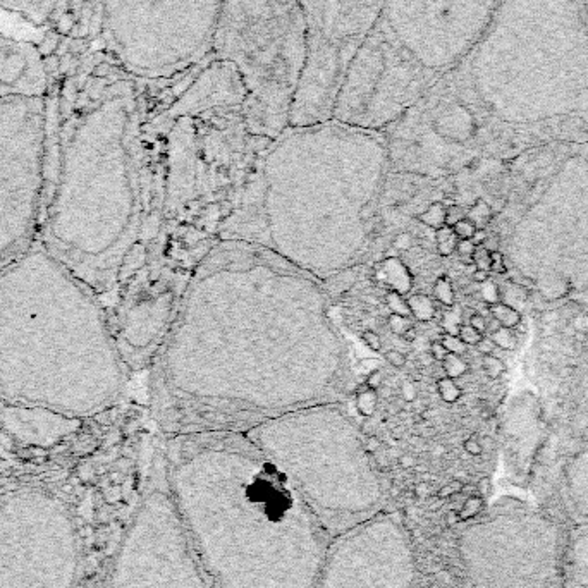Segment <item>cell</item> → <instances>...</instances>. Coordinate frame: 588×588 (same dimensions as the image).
Masks as SVG:
<instances>
[{
  "instance_id": "cell-1",
  "label": "cell",
  "mask_w": 588,
  "mask_h": 588,
  "mask_svg": "<svg viewBox=\"0 0 588 588\" xmlns=\"http://www.w3.org/2000/svg\"><path fill=\"white\" fill-rule=\"evenodd\" d=\"M320 279L265 246L221 240L188 282L164 349L176 399L265 420L344 401L351 363Z\"/></svg>"
},
{
  "instance_id": "cell-2",
  "label": "cell",
  "mask_w": 588,
  "mask_h": 588,
  "mask_svg": "<svg viewBox=\"0 0 588 588\" xmlns=\"http://www.w3.org/2000/svg\"><path fill=\"white\" fill-rule=\"evenodd\" d=\"M45 60L52 84L38 243L102 298L140 236L150 83L95 55Z\"/></svg>"
},
{
  "instance_id": "cell-3",
  "label": "cell",
  "mask_w": 588,
  "mask_h": 588,
  "mask_svg": "<svg viewBox=\"0 0 588 588\" xmlns=\"http://www.w3.org/2000/svg\"><path fill=\"white\" fill-rule=\"evenodd\" d=\"M164 463L212 588H315L332 537L246 432L184 433Z\"/></svg>"
},
{
  "instance_id": "cell-4",
  "label": "cell",
  "mask_w": 588,
  "mask_h": 588,
  "mask_svg": "<svg viewBox=\"0 0 588 588\" xmlns=\"http://www.w3.org/2000/svg\"><path fill=\"white\" fill-rule=\"evenodd\" d=\"M253 169L233 214H253V224L229 240L265 246L320 280L365 255L392 169L386 131L336 119L289 126Z\"/></svg>"
},
{
  "instance_id": "cell-5",
  "label": "cell",
  "mask_w": 588,
  "mask_h": 588,
  "mask_svg": "<svg viewBox=\"0 0 588 588\" xmlns=\"http://www.w3.org/2000/svg\"><path fill=\"white\" fill-rule=\"evenodd\" d=\"M126 372L98 298L40 243L0 268V401L69 417L109 410Z\"/></svg>"
},
{
  "instance_id": "cell-6",
  "label": "cell",
  "mask_w": 588,
  "mask_h": 588,
  "mask_svg": "<svg viewBox=\"0 0 588 588\" xmlns=\"http://www.w3.org/2000/svg\"><path fill=\"white\" fill-rule=\"evenodd\" d=\"M442 81L473 114L483 140L514 107L588 105V0H502L473 50Z\"/></svg>"
},
{
  "instance_id": "cell-7",
  "label": "cell",
  "mask_w": 588,
  "mask_h": 588,
  "mask_svg": "<svg viewBox=\"0 0 588 588\" xmlns=\"http://www.w3.org/2000/svg\"><path fill=\"white\" fill-rule=\"evenodd\" d=\"M502 0H386L353 57L332 119L384 131L464 60Z\"/></svg>"
},
{
  "instance_id": "cell-8",
  "label": "cell",
  "mask_w": 588,
  "mask_h": 588,
  "mask_svg": "<svg viewBox=\"0 0 588 588\" xmlns=\"http://www.w3.org/2000/svg\"><path fill=\"white\" fill-rule=\"evenodd\" d=\"M222 2L59 0L40 47L95 55L140 81H169L212 55Z\"/></svg>"
},
{
  "instance_id": "cell-9",
  "label": "cell",
  "mask_w": 588,
  "mask_h": 588,
  "mask_svg": "<svg viewBox=\"0 0 588 588\" xmlns=\"http://www.w3.org/2000/svg\"><path fill=\"white\" fill-rule=\"evenodd\" d=\"M337 405L279 414L246 432L332 539L386 504V487L372 452Z\"/></svg>"
},
{
  "instance_id": "cell-10",
  "label": "cell",
  "mask_w": 588,
  "mask_h": 588,
  "mask_svg": "<svg viewBox=\"0 0 588 588\" xmlns=\"http://www.w3.org/2000/svg\"><path fill=\"white\" fill-rule=\"evenodd\" d=\"M212 57L240 74L249 133L275 140L289 128L308 63V25L299 0H224Z\"/></svg>"
},
{
  "instance_id": "cell-11",
  "label": "cell",
  "mask_w": 588,
  "mask_h": 588,
  "mask_svg": "<svg viewBox=\"0 0 588 588\" xmlns=\"http://www.w3.org/2000/svg\"><path fill=\"white\" fill-rule=\"evenodd\" d=\"M568 535L545 511L502 499L463 526L457 556L470 588H564Z\"/></svg>"
},
{
  "instance_id": "cell-12",
  "label": "cell",
  "mask_w": 588,
  "mask_h": 588,
  "mask_svg": "<svg viewBox=\"0 0 588 588\" xmlns=\"http://www.w3.org/2000/svg\"><path fill=\"white\" fill-rule=\"evenodd\" d=\"M47 134V97L0 98V268L38 241Z\"/></svg>"
},
{
  "instance_id": "cell-13",
  "label": "cell",
  "mask_w": 588,
  "mask_h": 588,
  "mask_svg": "<svg viewBox=\"0 0 588 588\" xmlns=\"http://www.w3.org/2000/svg\"><path fill=\"white\" fill-rule=\"evenodd\" d=\"M78 557L64 501L41 490L0 499V588H74Z\"/></svg>"
},
{
  "instance_id": "cell-14",
  "label": "cell",
  "mask_w": 588,
  "mask_h": 588,
  "mask_svg": "<svg viewBox=\"0 0 588 588\" xmlns=\"http://www.w3.org/2000/svg\"><path fill=\"white\" fill-rule=\"evenodd\" d=\"M107 588H212L157 464L115 551Z\"/></svg>"
},
{
  "instance_id": "cell-15",
  "label": "cell",
  "mask_w": 588,
  "mask_h": 588,
  "mask_svg": "<svg viewBox=\"0 0 588 588\" xmlns=\"http://www.w3.org/2000/svg\"><path fill=\"white\" fill-rule=\"evenodd\" d=\"M308 25V63L289 126L332 119L337 93L353 57L386 0H299Z\"/></svg>"
},
{
  "instance_id": "cell-16",
  "label": "cell",
  "mask_w": 588,
  "mask_h": 588,
  "mask_svg": "<svg viewBox=\"0 0 588 588\" xmlns=\"http://www.w3.org/2000/svg\"><path fill=\"white\" fill-rule=\"evenodd\" d=\"M417 557L406 525L380 511L330 540L315 588H414Z\"/></svg>"
},
{
  "instance_id": "cell-17",
  "label": "cell",
  "mask_w": 588,
  "mask_h": 588,
  "mask_svg": "<svg viewBox=\"0 0 588 588\" xmlns=\"http://www.w3.org/2000/svg\"><path fill=\"white\" fill-rule=\"evenodd\" d=\"M50 84L40 44L0 30V98H45Z\"/></svg>"
},
{
  "instance_id": "cell-18",
  "label": "cell",
  "mask_w": 588,
  "mask_h": 588,
  "mask_svg": "<svg viewBox=\"0 0 588 588\" xmlns=\"http://www.w3.org/2000/svg\"><path fill=\"white\" fill-rule=\"evenodd\" d=\"M564 588H588V523L575 526L568 535Z\"/></svg>"
},
{
  "instance_id": "cell-19",
  "label": "cell",
  "mask_w": 588,
  "mask_h": 588,
  "mask_svg": "<svg viewBox=\"0 0 588 588\" xmlns=\"http://www.w3.org/2000/svg\"><path fill=\"white\" fill-rule=\"evenodd\" d=\"M59 0H0V9L45 30Z\"/></svg>"
},
{
  "instance_id": "cell-20",
  "label": "cell",
  "mask_w": 588,
  "mask_h": 588,
  "mask_svg": "<svg viewBox=\"0 0 588 588\" xmlns=\"http://www.w3.org/2000/svg\"><path fill=\"white\" fill-rule=\"evenodd\" d=\"M382 277L394 293L405 296L413 289V275L399 256H389L382 261Z\"/></svg>"
},
{
  "instance_id": "cell-21",
  "label": "cell",
  "mask_w": 588,
  "mask_h": 588,
  "mask_svg": "<svg viewBox=\"0 0 588 588\" xmlns=\"http://www.w3.org/2000/svg\"><path fill=\"white\" fill-rule=\"evenodd\" d=\"M489 313L494 320L499 322V325L506 327V329H516L521 324L520 310L502 301L489 305Z\"/></svg>"
},
{
  "instance_id": "cell-22",
  "label": "cell",
  "mask_w": 588,
  "mask_h": 588,
  "mask_svg": "<svg viewBox=\"0 0 588 588\" xmlns=\"http://www.w3.org/2000/svg\"><path fill=\"white\" fill-rule=\"evenodd\" d=\"M406 299H408L411 317L417 318L418 322H430L433 317H436V305H433L430 296L411 294Z\"/></svg>"
},
{
  "instance_id": "cell-23",
  "label": "cell",
  "mask_w": 588,
  "mask_h": 588,
  "mask_svg": "<svg viewBox=\"0 0 588 588\" xmlns=\"http://www.w3.org/2000/svg\"><path fill=\"white\" fill-rule=\"evenodd\" d=\"M355 406L361 417H365V418L374 417L377 406H379V391H374V389H370V387L365 386L363 389H360L358 392H356Z\"/></svg>"
},
{
  "instance_id": "cell-24",
  "label": "cell",
  "mask_w": 588,
  "mask_h": 588,
  "mask_svg": "<svg viewBox=\"0 0 588 588\" xmlns=\"http://www.w3.org/2000/svg\"><path fill=\"white\" fill-rule=\"evenodd\" d=\"M418 221L425 226V228H430L433 230L444 228L445 226V207L442 202H433L430 203L429 207L418 215Z\"/></svg>"
},
{
  "instance_id": "cell-25",
  "label": "cell",
  "mask_w": 588,
  "mask_h": 588,
  "mask_svg": "<svg viewBox=\"0 0 588 588\" xmlns=\"http://www.w3.org/2000/svg\"><path fill=\"white\" fill-rule=\"evenodd\" d=\"M466 217L473 222L476 229H485L492 221V217H494V212H492L490 205L485 200L478 198L473 205L470 207V210L466 212Z\"/></svg>"
},
{
  "instance_id": "cell-26",
  "label": "cell",
  "mask_w": 588,
  "mask_h": 588,
  "mask_svg": "<svg viewBox=\"0 0 588 588\" xmlns=\"http://www.w3.org/2000/svg\"><path fill=\"white\" fill-rule=\"evenodd\" d=\"M436 241H437V253L440 256H451L456 251L457 236L452 228L444 226V228L436 230Z\"/></svg>"
},
{
  "instance_id": "cell-27",
  "label": "cell",
  "mask_w": 588,
  "mask_h": 588,
  "mask_svg": "<svg viewBox=\"0 0 588 588\" xmlns=\"http://www.w3.org/2000/svg\"><path fill=\"white\" fill-rule=\"evenodd\" d=\"M437 392H439L442 401L449 403V405H455L456 401H459L461 396H463V391L457 386L456 380L445 375L437 380Z\"/></svg>"
},
{
  "instance_id": "cell-28",
  "label": "cell",
  "mask_w": 588,
  "mask_h": 588,
  "mask_svg": "<svg viewBox=\"0 0 588 588\" xmlns=\"http://www.w3.org/2000/svg\"><path fill=\"white\" fill-rule=\"evenodd\" d=\"M442 370H444L445 377H451V379H459L468 372V363L461 358L459 355H452L449 353L445 356V360L442 361Z\"/></svg>"
},
{
  "instance_id": "cell-29",
  "label": "cell",
  "mask_w": 588,
  "mask_h": 588,
  "mask_svg": "<svg viewBox=\"0 0 588 588\" xmlns=\"http://www.w3.org/2000/svg\"><path fill=\"white\" fill-rule=\"evenodd\" d=\"M433 296H436L437 301L447 306V308L455 306V289H452L451 280L447 277H439L436 280V284H433Z\"/></svg>"
},
{
  "instance_id": "cell-30",
  "label": "cell",
  "mask_w": 588,
  "mask_h": 588,
  "mask_svg": "<svg viewBox=\"0 0 588 588\" xmlns=\"http://www.w3.org/2000/svg\"><path fill=\"white\" fill-rule=\"evenodd\" d=\"M490 339L499 349H504V351H514L518 346L516 334L513 332V329H506V327H499L497 330L490 332Z\"/></svg>"
},
{
  "instance_id": "cell-31",
  "label": "cell",
  "mask_w": 588,
  "mask_h": 588,
  "mask_svg": "<svg viewBox=\"0 0 588 588\" xmlns=\"http://www.w3.org/2000/svg\"><path fill=\"white\" fill-rule=\"evenodd\" d=\"M482 368H483V372H485V375L492 380L501 379V377L504 375V372H506L504 361H502L501 358H497V356H494V355H483Z\"/></svg>"
},
{
  "instance_id": "cell-32",
  "label": "cell",
  "mask_w": 588,
  "mask_h": 588,
  "mask_svg": "<svg viewBox=\"0 0 588 588\" xmlns=\"http://www.w3.org/2000/svg\"><path fill=\"white\" fill-rule=\"evenodd\" d=\"M386 301H387V306H389L391 313L403 315V317H411V310H410V306H408V299H406L403 294L394 293V291H389V294H387Z\"/></svg>"
},
{
  "instance_id": "cell-33",
  "label": "cell",
  "mask_w": 588,
  "mask_h": 588,
  "mask_svg": "<svg viewBox=\"0 0 588 588\" xmlns=\"http://www.w3.org/2000/svg\"><path fill=\"white\" fill-rule=\"evenodd\" d=\"M387 324H389L391 332H394L396 336H405L410 329H413V324L410 322V317H403V315H396V313L389 315Z\"/></svg>"
},
{
  "instance_id": "cell-34",
  "label": "cell",
  "mask_w": 588,
  "mask_h": 588,
  "mask_svg": "<svg viewBox=\"0 0 588 588\" xmlns=\"http://www.w3.org/2000/svg\"><path fill=\"white\" fill-rule=\"evenodd\" d=\"M480 294H482L483 301L489 303V305H494V303L501 301V291H499V286L492 280H485L483 284H480Z\"/></svg>"
},
{
  "instance_id": "cell-35",
  "label": "cell",
  "mask_w": 588,
  "mask_h": 588,
  "mask_svg": "<svg viewBox=\"0 0 588 588\" xmlns=\"http://www.w3.org/2000/svg\"><path fill=\"white\" fill-rule=\"evenodd\" d=\"M457 337L463 341L466 346H476L482 341L483 334L478 332V330L473 329L470 324H461L459 332H457Z\"/></svg>"
},
{
  "instance_id": "cell-36",
  "label": "cell",
  "mask_w": 588,
  "mask_h": 588,
  "mask_svg": "<svg viewBox=\"0 0 588 588\" xmlns=\"http://www.w3.org/2000/svg\"><path fill=\"white\" fill-rule=\"evenodd\" d=\"M471 261L476 270L490 272V251L483 246H476L475 253L471 255Z\"/></svg>"
},
{
  "instance_id": "cell-37",
  "label": "cell",
  "mask_w": 588,
  "mask_h": 588,
  "mask_svg": "<svg viewBox=\"0 0 588 588\" xmlns=\"http://www.w3.org/2000/svg\"><path fill=\"white\" fill-rule=\"evenodd\" d=\"M452 230H455L457 240H471L473 234L476 233V226L470 221V218L464 217L463 221H459L457 224L452 226Z\"/></svg>"
},
{
  "instance_id": "cell-38",
  "label": "cell",
  "mask_w": 588,
  "mask_h": 588,
  "mask_svg": "<svg viewBox=\"0 0 588 588\" xmlns=\"http://www.w3.org/2000/svg\"><path fill=\"white\" fill-rule=\"evenodd\" d=\"M442 344L445 346V349H447L449 353H452V355H459V356H463L468 348V346L464 344L459 337L449 336V334H445V336L442 337Z\"/></svg>"
},
{
  "instance_id": "cell-39",
  "label": "cell",
  "mask_w": 588,
  "mask_h": 588,
  "mask_svg": "<svg viewBox=\"0 0 588 588\" xmlns=\"http://www.w3.org/2000/svg\"><path fill=\"white\" fill-rule=\"evenodd\" d=\"M361 339H363L365 346H367L370 351H374V353L382 351V339H380V336L377 334V330L365 329L363 334H361Z\"/></svg>"
},
{
  "instance_id": "cell-40",
  "label": "cell",
  "mask_w": 588,
  "mask_h": 588,
  "mask_svg": "<svg viewBox=\"0 0 588 588\" xmlns=\"http://www.w3.org/2000/svg\"><path fill=\"white\" fill-rule=\"evenodd\" d=\"M466 217V210L459 205H449L445 207V226L452 228L459 221Z\"/></svg>"
},
{
  "instance_id": "cell-41",
  "label": "cell",
  "mask_w": 588,
  "mask_h": 588,
  "mask_svg": "<svg viewBox=\"0 0 588 588\" xmlns=\"http://www.w3.org/2000/svg\"><path fill=\"white\" fill-rule=\"evenodd\" d=\"M490 272H494V274L497 275H502L507 272L504 255H502L499 249L497 251H490Z\"/></svg>"
},
{
  "instance_id": "cell-42",
  "label": "cell",
  "mask_w": 588,
  "mask_h": 588,
  "mask_svg": "<svg viewBox=\"0 0 588 588\" xmlns=\"http://www.w3.org/2000/svg\"><path fill=\"white\" fill-rule=\"evenodd\" d=\"M384 358H386L387 363L394 368H403L406 365V355L398 351V349H389V351L384 355Z\"/></svg>"
},
{
  "instance_id": "cell-43",
  "label": "cell",
  "mask_w": 588,
  "mask_h": 588,
  "mask_svg": "<svg viewBox=\"0 0 588 588\" xmlns=\"http://www.w3.org/2000/svg\"><path fill=\"white\" fill-rule=\"evenodd\" d=\"M365 384H367V387H370V389L379 391L384 384V372L379 370V368H374L372 372H368Z\"/></svg>"
},
{
  "instance_id": "cell-44",
  "label": "cell",
  "mask_w": 588,
  "mask_h": 588,
  "mask_svg": "<svg viewBox=\"0 0 588 588\" xmlns=\"http://www.w3.org/2000/svg\"><path fill=\"white\" fill-rule=\"evenodd\" d=\"M401 396L406 403H414L418 398V389L417 384L411 382V380H405L401 386Z\"/></svg>"
},
{
  "instance_id": "cell-45",
  "label": "cell",
  "mask_w": 588,
  "mask_h": 588,
  "mask_svg": "<svg viewBox=\"0 0 588 588\" xmlns=\"http://www.w3.org/2000/svg\"><path fill=\"white\" fill-rule=\"evenodd\" d=\"M392 246H394L398 251H408V249H411V246H413V236H411L410 233L398 234Z\"/></svg>"
},
{
  "instance_id": "cell-46",
  "label": "cell",
  "mask_w": 588,
  "mask_h": 588,
  "mask_svg": "<svg viewBox=\"0 0 588 588\" xmlns=\"http://www.w3.org/2000/svg\"><path fill=\"white\" fill-rule=\"evenodd\" d=\"M429 353H430V355H432L433 360L440 361V363L445 360V356L449 355V351H447V349H445V346L442 344V341H433V343L430 344Z\"/></svg>"
},
{
  "instance_id": "cell-47",
  "label": "cell",
  "mask_w": 588,
  "mask_h": 588,
  "mask_svg": "<svg viewBox=\"0 0 588 588\" xmlns=\"http://www.w3.org/2000/svg\"><path fill=\"white\" fill-rule=\"evenodd\" d=\"M476 246L473 244V241L471 240H457V244H456V253L461 256H470L475 253Z\"/></svg>"
},
{
  "instance_id": "cell-48",
  "label": "cell",
  "mask_w": 588,
  "mask_h": 588,
  "mask_svg": "<svg viewBox=\"0 0 588 588\" xmlns=\"http://www.w3.org/2000/svg\"><path fill=\"white\" fill-rule=\"evenodd\" d=\"M475 348H476V351L482 353V355H494V351L497 349V346L494 344V341H492L490 337L483 336L482 341H480V343L476 344Z\"/></svg>"
},
{
  "instance_id": "cell-49",
  "label": "cell",
  "mask_w": 588,
  "mask_h": 588,
  "mask_svg": "<svg viewBox=\"0 0 588 588\" xmlns=\"http://www.w3.org/2000/svg\"><path fill=\"white\" fill-rule=\"evenodd\" d=\"M468 324L473 327V329L478 330V332L485 334V330H487V320H485V317H482V315H480V313H473V315H471L470 322H468Z\"/></svg>"
},
{
  "instance_id": "cell-50",
  "label": "cell",
  "mask_w": 588,
  "mask_h": 588,
  "mask_svg": "<svg viewBox=\"0 0 588 588\" xmlns=\"http://www.w3.org/2000/svg\"><path fill=\"white\" fill-rule=\"evenodd\" d=\"M464 449H466L470 455H480L482 452V445H480V442H476L475 439H468L464 442Z\"/></svg>"
},
{
  "instance_id": "cell-51",
  "label": "cell",
  "mask_w": 588,
  "mask_h": 588,
  "mask_svg": "<svg viewBox=\"0 0 588 588\" xmlns=\"http://www.w3.org/2000/svg\"><path fill=\"white\" fill-rule=\"evenodd\" d=\"M489 237V234H487L485 229H476V233L473 234V237H471V241H473L475 246H482L485 243V240Z\"/></svg>"
},
{
  "instance_id": "cell-52",
  "label": "cell",
  "mask_w": 588,
  "mask_h": 588,
  "mask_svg": "<svg viewBox=\"0 0 588 588\" xmlns=\"http://www.w3.org/2000/svg\"><path fill=\"white\" fill-rule=\"evenodd\" d=\"M471 279H473V282L476 284H483L485 280L490 279V272H485V270H473V275H471Z\"/></svg>"
},
{
  "instance_id": "cell-53",
  "label": "cell",
  "mask_w": 588,
  "mask_h": 588,
  "mask_svg": "<svg viewBox=\"0 0 588 588\" xmlns=\"http://www.w3.org/2000/svg\"><path fill=\"white\" fill-rule=\"evenodd\" d=\"M482 246H483V248L489 249V251H497V248H499L497 237H487L485 243H483Z\"/></svg>"
}]
</instances>
